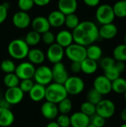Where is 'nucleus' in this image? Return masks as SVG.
Instances as JSON below:
<instances>
[{"instance_id": "nucleus-41", "label": "nucleus", "mask_w": 126, "mask_h": 127, "mask_svg": "<svg viewBox=\"0 0 126 127\" xmlns=\"http://www.w3.org/2000/svg\"><path fill=\"white\" fill-rule=\"evenodd\" d=\"M41 39H42V42L45 44L48 45H50L55 42L56 36L53 34V32H51L50 31H48L41 34Z\"/></svg>"}, {"instance_id": "nucleus-21", "label": "nucleus", "mask_w": 126, "mask_h": 127, "mask_svg": "<svg viewBox=\"0 0 126 127\" xmlns=\"http://www.w3.org/2000/svg\"><path fill=\"white\" fill-rule=\"evenodd\" d=\"M45 89L46 86L38 83H34L33 86L28 92L30 100L33 102H41L45 99Z\"/></svg>"}, {"instance_id": "nucleus-9", "label": "nucleus", "mask_w": 126, "mask_h": 127, "mask_svg": "<svg viewBox=\"0 0 126 127\" xmlns=\"http://www.w3.org/2000/svg\"><path fill=\"white\" fill-rule=\"evenodd\" d=\"M35 65L30 63L29 61H25L16 65L15 69V74L19 78L20 80L26 79H33L35 73Z\"/></svg>"}, {"instance_id": "nucleus-53", "label": "nucleus", "mask_w": 126, "mask_h": 127, "mask_svg": "<svg viewBox=\"0 0 126 127\" xmlns=\"http://www.w3.org/2000/svg\"><path fill=\"white\" fill-rule=\"evenodd\" d=\"M86 127H94V126H93L92 124H90L89 125H88V126H87Z\"/></svg>"}, {"instance_id": "nucleus-17", "label": "nucleus", "mask_w": 126, "mask_h": 127, "mask_svg": "<svg viewBox=\"0 0 126 127\" xmlns=\"http://www.w3.org/2000/svg\"><path fill=\"white\" fill-rule=\"evenodd\" d=\"M71 127H86L90 124V117L82 112H76L70 116Z\"/></svg>"}, {"instance_id": "nucleus-19", "label": "nucleus", "mask_w": 126, "mask_h": 127, "mask_svg": "<svg viewBox=\"0 0 126 127\" xmlns=\"http://www.w3.org/2000/svg\"><path fill=\"white\" fill-rule=\"evenodd\" d=\"M118 33V28L114 23L102 25L99 29V36L105 39H111L114 38Z\"/></svg>"}, {"instance_id": "nucleus-56", "label": "nucleus", "mask_w": 126, "mask_h": 127, "mask_svg": "<svg viewBox=\"0 0 126 127\" xmlns=\"http://www.w3.org/2000/svg\"><path fill=\"white\" fill-rule=\"evenodd\" d=\"M124 97H125V100L126 101V92L124 93Z\"/></svg>"}, {"instance_id": "nucleus-42", "label": "nucleus", "mask_w": 126, "mask_h": 127, "mask_svg": "<svg viewBox=\"0 0 126 127\" xmlns=\"http://www.w3.org/2000/svg\"><path fill=\"white\" fill-rule=\"evenodd\" d=\"M116 63V60L111 57H106L101 60L100 61V66L103 71H105L111 67H113Z\"/></svg>"}, {"instance_id": "nucleus-25", "label": "nucleus", "mask_w": 126, "mask_h": 127, "mask_svg": "<svg viewBox=\"0 0 126 127\" xmlns=\"http://www.w3.org/2000/svg\"><path fill=\"white\" fill-rule=\"evenodd\" d=\"M80 65H81V71L88 75L94 74L98 69L97 62L88 58H85L84 60H82L80 63Z\"/></svg>"}, {"instance_id": "nucleus-34", "label": "nucleus", "mask_w": 126, "mask_h": 127, "mask_svg": "<svg viewBox=\"0 0 126 127\" xmlns=\"http://www.w3.org/2000/svg\"><path fill=\"white\" fill-rule=\"evenodd\" d=\"M16 67V65L14 63V62L10 59H6V60H2L0 64V69L5 74L14 73Z\"/></svg>"}, {"instance_id": "nucleus-44", "label": "nucleus", "mask_w": 126, "mask_h": 127, "mask_svg": "<svg viewBox=\"0 0 126 127\" xmlns=\"http://www.w3.org/2000/svg\"><path fill=\"white\" fill-rule=\"evenodd\" d=\"M8 7L4 4H0V25L2 24L7 17Z\"/></svg>"}, {"instance_id": "nucleus-15", "label": "nucleus", "mask_w": 126, "mask_h": 127, "mask_svg": "<svg viewBox=\"0 0 126 127\" xmlns=\"http://www.w3.org/2000/svg\"><path fill=\"white\" fill-rule=\"evenodd\" d=\"M12 22L13 25L19 29L27 28L31 23V19L29 14L25 11H18L14 13Z\"/></svg>"}, {"instance_id": "nucleus-6", "label": "nucleus", "mask_w": 126, "mask_h": 127, "mask_svg": "<svg viewBox=\"0 0 126 127\" xmlns=\"http://www.w3.org/2000/svg\"><path fill=\"white\" fill-rule=\"evenodd\" d=\"M68 95H78L81 94L85 89V82L79 76H69L67 80L63 84Z\"/></svg>"}, {"instance_id": "nucleus-23", "label": "nucleus", "mask_w": 126, "mask_h": 127, "mask_svg": "<svg viewBox=\"0 0 126 127\" xmlns=\"http://www.w3.org/2000/svg\"><path fill=\"white\" fill-rule=\"evenodd\" d=\"M47 18L50 27L59 28L65 24V15H64L59 10H56L50 12Z\"/></svg>"}, {"instance_id": "nucleus-54", "label": "nucleus", "mask_w": 126, "mask_h": 127, "mask_svg": "<svg viewBox=\"0 0 126 127\" xmlns=\"http://www.w3.org/2000/svg\"><path fill=\"white\" fill-rule=\"evenodd\" d=\"M124 41H125V45H126V35H125V37H124Z\"/></svg>"}, {"instance_id": "nucleus-58", "label": "nucleus", "mask_w": 126, "mask_h": 127, "mask_svg": "<svg viewBox=\"0 0 126 127\" xmlns=\"http://www.w3.org/2000/svg\"></svg>"}, {"instance_id": "nucleus-39", "label": "nucleus", "mask_w": 126, "mask_h": 127, "mask_svg": "<svg viewBox=\"0 0 126 127\" xmlns=\"http://www.w3.org/2000/svg\"><path fill=\"white\" fill-rule=\"evenodd\" d=\"M33 85H34V82L33 81L32 79H26V80H20L19 87L25 94V93H28L30 91Z\"/></svg>"}, {"instance_id": "nucleus-48", "label": "nucleus", "mask_w": 126, "mask_h": 127, "mask_svg": "<svg viewBox=\"0 0 126 127\" xmlns=\"http://www.w3.org/2000/svg\"><path fill=\"white\" fill-rule=\"evenodd\" d=\"M115 65L116 67L118 68V70L120 71V73L122 74L123 72L125 71L126 70V64L124 62H119V61H116V63H115Z\"/></svg>"}, {"instance_id": "nucleus-27", "label": "nucleus", "mask_w": 126, "mask_h": 127, "mask_svg": "<svg viewBox=\"0 0 126 127\" xmlns=\"http://www.w3.org/2000/svg\"><path fill=\"white\" fill-rule=\"evenodd\" d=\"M111 89L114 92L121 95L126 92V80L123 77H119L111 82Z\"/></svg>"}, {"instance_id": "nucleus-40", "label": "nucleus", "mask_w": 126, "mask_h": 127, "mask_svg": "<svg viewBox=\"0 0 126 127\" xmlns=\"http://www.w3.org/2000/svg\"><path fill=\"white\" fill-rule=\"evenodd\" d=\"M17 4L21 11L27 12L33 8L34 2L33 0H18Z\"/></svg>"}, {"instance_id": "nucleus-26", "label": "nucleus", "mask_w": 126, "mask_h": 127, "mask_svg": "<svg viewBox=\"0 0 126 127\" xmlns=\"http://www.w3.org/2000/svg\"><path fill=\"white\" fill-rule=\"evenodd\" d=\"M86 56L87 58L97 62L102 56V49L97 45H90L86 48Z\"/></svg>"}, {"instance_id": "nucleus-47", "label": "nucleus", "mask_w": 126, "mask_h": 127, "mask_svg": "<svg viewBox=\"0 0 126 127\" xmlns=\"http://www.w3.org/2000/svg\"><path fill=\"white\" fill-rule=\"evenodd\" d=\"M33 2L34 4L39 7H44L48 5L50 2V0H33Z\"/></svg>"}, {"instance_id": "nucleus-50", "label": "nucleus", "mask_w": 126, "mask_h": 127, "mask_svg": "<svg viewBox=\"0 0 126 127\" xmlns=\"http://www.w3.org/2000/svg\"><path fill=\"white\" fill-rule=\"evenodd\" d=\"M120 118L124 123H126V108H125L120 113Z\"/></svg>"}, {"instance_id": "nucleus-22", "label": "nucleus", "mask_w": 126, "mask_h": 127, "mask_svg": "<svg viewBox=\"0 0 126 127\" xmlns=\"http://www.w3.org/2000/svg\"><path fill=\"white\" fill-rule=\"evenodd\" d=\"M28 61L33 65H42L45 60V53L39 48H32L29 50V52L27 56Z\"/></svg>"}, {"instance_id": "nucleus-36", "label": "nucleus", "mask_w": 126, "mask_h": 127, "mask_svg": "<svg viewBox=\"0 0 126 127\" xmlns=\"http://www.w3.org/2000/svg\"><path fill=\"white\" fill-rule=\"evenodd\" d=\"M80 112L88 115V117H91L96 114V105L86 100L81 104Z\"/></svg>"}, {"instance_id": "nucleus-13", "label": "nucleus", "mask_w": 126, "mask_h": 127, "mask_svg": "<svg viewBox=\"0 0 126 127\" xmlns=\"http://www.w3.org/2000/svg\"><path fill=\"white\" fill-rule=\"evenodd\" d=\"M25 93L19 89V86L8 88L4 92V98L9 103L10 106H14L20 103L24 99Z\"/></svg>"}, {"instance_id": "nucleus-45", "label": "nucleus", "mask_w": 126, "mask_h": 127, "mask_svg": "<svg viewBox=\"0 0 126 127\" xmlns=\"http://www.w3.org/2000/svg\"><path fill=\"white\" fill-rule=\"evenodd\" d=\"M70 70L74 74H78L81 71V65L78 62H71L70 65Z\"/></svg>"}, {"instance_id": "nucleus-33", "label": "nucleus", "mask_w": 126, "mask_h": 127, "mask_svg": "<svg viewBox=\"0 0 126 127\" xmlns=\"http://www.w3.org/2000/svg\"><path fill=\"white\" fill-rule=\"evenodd\" d=\"M79 19L78 16L76 13H71L65 16V24L66 27L69 29H71L72 31L77 27V25L79 24Z\"/></svg>"}, {"instance_id": "nucleus-1", "label": "nucleus", "mask_w": 126, "mask_h": 127, "mask_svg": "<svg viewBox=\"0 0 126 127\" xmlns=\"http://www.w3.org/2000/svg\"><path fill=\"white\" fill-rule=\"evenodd\" d=\"M74 42L85 47L94 44L100 37L99 28L91 21H83L79 22L72 31Z\"/></svg>"}, {"instance_id": "nucleus-24", "label": "nucleus", "mask_w": 126, "mask_h": 127, "mask_svg": "<svg viewBox=\"0 0 126 127\" xmlns=\"http://www.w3.org/2000/svg\"><path fill=\"white\" fill-rule=\"evenodd\" d=\"M14 121V114L10 109L0 108V127H10Z\"/></svg>"}, {"instance_id": "nucleus-59", "label": "nucleus", "mask_w": 126, "mask_h": 127, "mask_svg": "<svg viewBox=\"0 0 126 127\" xmlns=\"http://www.w3.org/2000/svg\"></svg>"}, {"instance_id": "nucleus-2", "label": "nucleus", "mask_w": 126, "mask_h": 127, "mask_svg": "<svg viewBox=\"0 0 126 127\" xmlns=\"http://www.w3.org/2000/svg\"><path fill=\"white\" fill-rule=\"evenodd\" d=\"M68 95L63 84L51 83L46 86L45 100L46 101L58 104L60 101L68 97Z\"/></svg>"}, {"instance_id": "nucleus-10", "label": "nucleus", "mask_w": 126, "mask_h": 127, "mask_svg": "<svg viewBox=\"0 0 126 127\" xmlns=\"http://www.w3.org/2000/svg\"><path fill=\"white\" fill-rule=\"evenodd\" d=\"M45 56L48 61L52 64L62 62L65 56V49L57 43L54 42L49 45Z\"/></svg>"}, {"instance_id": "nucleus-18", "label": "nucleus", "mask_w": 126, "mask_h": 127, "mask_svg": "<svg viewBox=\"0 0 126 127\" xmlns=\"http://www.w3.org/2000/svg\"><path fill=\"white\" fill-rule=\"evenodd\" d=\"M58 10L64 15L75 13L78 7L77 0H59Z\"/></svg>"}, {"instance_id": "nucleus-8", "label": "nucleus", "mask_w": 126, "mask_h": 127, "mask_svg": "<svg viewBox=\"0 0 126 127\" xmlns=\"http://www.w3.org/2000/svg\"><path fill=\"white\" fill-rule=\"evenodd\" d=\"M115 112L116 105L109 99H102L96 105V114L102 117L105 120L113 117Z\"/></svg>"}, {"instance_id": "nucleus-4", "label": "nucleus", "mask_w": 126, "mask_h": 127, "mask_svg": "<svg viewBox=\"0 0 126 127\" xmlns=\"http://www.w3.org/2000/svg\"><path fill=\"white\" fill-rule=\"evenodd\" d=\"M65 54L69 60L71 62L81 63L85 58L86 56V47L73 42L65 50Z\"/></svg>"}, {"instance_id": "nucleus-31", "label": "nucleus", "mask_w": 126, "mask_h": 127, "mask_svg": "<svg viewBox=\"0 0 126 127\" xmlns=\"http://www.w3.org/2000/svg\"><path fill=\"white\" fill-rule=\"evenodd\" d=\"M24 40L25 41V42L27 44V45L29 47L30 46H35L40 42L41 34L37 33L36 31H31L26 34Z\"/></svg>"}, {"instance_id": "nucleus-29", "label": "nucleus", "mask_w": 126, "mask_h": 127, "mask_svg": "<svg viewBox=\"0 0 126 127\" xmlns=\"http://www.w3.org/2000/svg\"><path fill=\"white\" fill-rule=\"evenodd\" d=\"M19 83L20 80L15 73L6 74L3 78V83L7 87V89L17 87L19 86Z\"/></svg>"}, {"instance_id": "nucleus-52", "label": "nucleus", "mask_w": 126, "mask_h": 127, "mask_svg": "<svg viewBox=\"0 0 126 127\" xmlns=\"http://www.w3.org/2000/svg\"><path fill=\"white\" fill-rule=\"evenodd\" d=\"M120 127H126V123H123V124L120 125Z\"/></svg>"}, {"instance_id": "nucleus-55", "label": "nucleus", "mask_w": 126, "mask_h": 127, "mask_svg": "<svg viewBox=\"0 0 126 127\" xmlns=\"http://www.w3.org/2000/svg\"><path fill=\"white\" fill-rule=\"evenodd\" d=\"M2 98V94H1V92L0 91V99Z\"/></svg>"}, {"instance_id": "nucleus-51", "label": "nucleus", "mask_w": 126, "mask_h": 127, "mask_svg": "<svg viewBox=\"0 0 126 127\" xmlns=\"http://www.w3.org/2000/svg\"><path fill=\"white\" fill-rule=\"evenodd\" d=\"M45 127H60L58 124H57V123L56 122V121H50V122H49Z\"/></svg>"}, {"instance_id": "nucleus-14", "label": "nucleus", "mask_w": 126, "mask_h": 127, "mask_svg": "<svg viewBox=\"0 0 126 127\" xmlns=\"http://www.w3.org/2000/svg\"><path fill=\"white\" fill-rule=\"evenodd\" d=\"M40 112L42 115L45 119L49 121H53L57 118V116L59 114L57 104L48 101H45L42 104Z\"/></svg>"}, {"instance_id": "nucleus-32", "label": "nucleus", "mask_w": 126, "mask_h": 127, "mask_svg": "<svg viewBox=\"0 0 126 127\" xmlns=\"http://www.w3.org/2000/svg\"><path fill=\"white\" fill-rule=\"evenodd\" d=\"M58 110L59 114L68 115L73 108V103L70 98L66 97L57 104Z\"/></svg>"}, {"instance_id": "nucleus-43", "label": "nucleus", "mask_w": 126, "mask_h": 127, "mask_svg": "<svg viewBox=\"0 0 126 127\" xmlns=\"http://www.w3.org/2000/svg\"><path fill=\"white\" fill-rule=\"evenodd\" d=\"M90 124L95 127H103L105 124V119L97 114L90 117Z\"/></svg>"}, {"instance_id": "nucleus-46", "label": "nucleus", "mask_w": 126, "mask_h": 127, "mask_svg": "<svg viewBox=\"0 0 126 127\" xmlns=\"http://www.w3.org/2000/svg\"><path fill=\"white\" fill-rule=\"evenodd\" d=\"M82 1L87 6L91 7H97L100 2V0H82Z\"/></svg>"}, {"instance_id": "nucleus-30", "label": "nucleus", "mask_w": 126, "mask_h": 127, "mask_svg": "<svg viewBox=\"0 0 126 127\" xmlns=\"http://www.w3.org/2000/svg\"><path fill=\"white\" fill-rule=\"evenodd\" d=\"M113 10L115 15V17L118 18H126V1L120 0L114 3Z\"/></svg>"}, {"instance_id": "nucleus-49", "label": "nucleus", "mask_w": 126, "mask_h": 127, "mask_svg": "<svg viewBox=\"0 0 126 127\" xmlns=\"http://www.w3.org/2000/svg\"><path fill=\"white\" fill-rule=\"evenodd\" d=\"M10 105L9 104V103L4 98H1L0 99V108L2 109H10Z\"/></svg>"}, {"instance_id": "nucleus-35", "label": "nucleus", "mask_w": 126, "mask_h": 127, "mask_svg": "<svg viewBox=\"0 0 126 127\" xmlns=\"http://www.w3.org/2000/svg\"><path fill=\"white\" fill-rule=\"evenodd\" d=\"M86 100L87 101L94 105H97L102 100V95L100 93H99L97 90H95L94 88H92L87 92Z\"/></svg>"}, {"instance_id": "nucleus-37", "label": "nucleus", "mask_w": 126, "mask_h": 127, "mask_svg": "<svg viewBox=\"0 0 126 127\" xmlns=\"http://www.w3.org/2000/svg\"><path fill=\"white\" fill-rule=\"evenodd\" d=\"M120 74H121L120 71L118 70V68L116 67L115 65L113 67L104 71V75L111 82L119 78L120 77Z\"/></svg>"}, {"instance_id": "nucleus-28", "label": "nucleus", "mask_w": 126, "mask_h": 127, "mask_svg": "<svg viewBox=\"0 0 126 127\" xmlns=\"http://www.w3.org/2000/svg\"><path fill=\"white\" fill-rule=\"evenodd\" d=\"M113 58L116 61L126 62V45L120 44L117 45L113 51Z\"/></svg>"}, {"instance_id": "nucleus-16", "label": "nucleus", "mask_w": 126, "mask_h": 127, "mask_svg": "<svg viewBox=\"0 0 126 127\" xmlns=\"http://www.w3.org/2000/svg\"><path fill=\"white\" fill-rule=\"evenodd\" d=\"M33 31H36L37 33L42 34L43 33L50 31V25L48 20L47 17L39 16L35 17L30 23Z\"/></svg>"}, {"instance_id": "nucleus-38", "label": "nucleus", "mask_w": 126, "mask_h": 127, "mask_svg": "<svg viewBox=\"0 0 126 127\" xmlns=\"http://www.w3.org/2000/svg\"><path fill=\"white\" fill-rule=\"evenodd\" d=\"M56 122L60 127H71V119L68 115L59 114L56 118Z\"/></svg>"}, {"instance_id": "nucleus-20", "label": "nucleus", "mask_w": 126, "mask_h": 127, "mask_svg": "<svg viewBox=\"0 0 126 127\" xmlns=\"http://www.w3.org/2000/svg\"><path fill=\"white\" fill-rule=\"evenodd\" d=\"M56 43L64 48H66L74 42L72 32L68 30H62L56 35Z\"/></svg>"}, {"instance_id": "nucleus-5", "label": "nucleus", "mask_w": 126, "mask_h": 127, "mask_svg": "<svg viewBox=\"0 0 126 127\" xmlns=\"http://www.w3.org/2000/svg\"><path fill=\"white\" fill-rule=\"evenodd\" d=\"M95 16L97 22L102 25L113 23L115 18L112 6L108 4L99 5L97 8Z\"/></svg>"}, {"instance_id": "nucleus-3", "label": "nucleus", "mask_w": 126, "mask_h": 127, "mask_svg": "<svg viewBox=\"0 0 126 127\" xmlns=\"http://www.w3.org/2000/svg\"><path fill=\"white\" fill-rule=\"evenodd\" d=\"M30 48L22 39L12 40L7 46V52L10 57L16 60H22L27 57Z\"/></svg>"}, {"instance_id": "nucleus-57", "label": "nucleus", "mask_w": 126, "mask_h": 127, "mask_svg": "<svg viewBox=\"0 0 126 127\" xmlns=\"http://www.w3.org/2000/svg\"></svg>"}, {"instance_id": "nucleus-12", "label": "nucleus", "mask_w": 126, "mask_h": 127, "mask_svg": "<svg viewBox=\"0 0 126 127\" xmlns=\"http://www.w3.org/2000/svg\"><path fill=\"white\" fill-rule=\"evenodd\" d=\"M51 70L53 75V81L54 83L64 84L69 77L65 65L62 62L53 64V67L51 68Z\"/></svg>"}, {"instance_id": "nucleus-7", "label": "nucleus", "mask_w": 126, "mask_h": 127, "mask_svg": "<svg viewBox=\"0 0 126 127\" xmlns=\"http://www.w3.org/2000/svg\"><path fill=\"white\" fill-rule=\"evenodd\" d=\"M33 78L36 83L47 86L53 82L51 68L44 65H39L38 68H36Z\"/></svg>"}, {"instance_id": "nucleus-11", "label": "nucleus", "mask_w": 126, "mask_h": 127, "mask_svg": "<svg viewBox=\"0 0 126 127\" xmlns=\"http://www.w3.org/2000/svg\"><path fill=\"white\" fill-rule=\"evenodd\" d=\"M93 88L100 93L102 96L107 95L112 92L111 81L104 74L97 76L93 82Z\"/></svg>"}]
</instances>
